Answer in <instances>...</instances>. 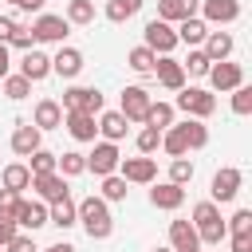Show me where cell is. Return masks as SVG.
<instances>
[{"label":"cell","mask_w":252,"mask_h":252,"mask_svg":"<svg viewBox=\"0 0 252 252\" xmlns=\"http://www.w3.org/2000/svg\"><path fill=\"white\" fill-rule=\"evenodd\" d=\"M146 47L154 51V55H169L173 47H177V32H173V24H165V20H150L146 24Z\"/></svg>","instance_id":"5b68a950"},{"label":"cell","mask_w":252,"mask_h":252,"mask_svg":"<svg viewBox=\"0 0 252 252\" xmlns=\"http://www.w3.org/2000/svg\"><path fill=\"white\" fill-rule=\"evenodd\" d=\"M8 67H12V59H8V43H0V79L8 75Z\"/></svg>","instance_id":"f907efd6"},{"label":"cell","mask_w":252,"mask_h":252,"mask_svg":"<svg viewBox=\"0 0 252 252\" xmlns=\"http://www.w3.org/2000/svg\"><path fill=\"white\" fill-rule=\"evenodd\" d=\"M118 169H122V177H126V181H134V185H146V181H154V177H158V161H154L150 154H142V158H122V161H118Z\"/></svg>","instance_id":"8fae6325"},{"label":"cell","mask_w":252,"mask_h":252,"mask_svg":"<svg viewBox=\"0 0 252 252\" xmlns=\"http://www.w3.org/2000/svg\"><path fill=\"white\" fill-rule=\"evenodd\" d=\"M63 126L75 142H94V134H98V122L87 110H63Z\"/></svg>","instance_id":"30bf717a"},{"label":"cell","mask_w":252,"mask_h":252,"mask_svg":"<svg viewBox=\"0 0 252 252\" xmlns=\"http://www.w3.org/2000/svg\"><path fill=\"white\" fill-rule=\"evenodd\" d=\"M51 71H55L59 79H75V75L83 71V51H75V47H59V55L51 59Z\"/></svg>","instance_id":"7402d4cb"},{"label":"cell","mask_w":252,"mask_h":252,"mask_svg":"<svg viewBox=\"0 0 252 252\" xmlns=\"http://www.w3.org/2000/svg\"><path fill=\"white\" fill-rule=\"evenodd\" d=\"M12 47H20V51H32V43H35V35H32V28H24V24H16V32H12V39H8Z\"/></svg>","instance_id":"ee69618b"},{"label":"cell","mask_w":252,"mask_h":252,"mask_svg":"<svg viewBox=\"0 0 252 252\" xmlns=\"http://www.w3.org/2000/svg\"><path fill=\"white\" fill-rule=\"evenodd\" d=\"M201 12H205V24H232L240 20V0H205Z\"/></svg>","instance_id":"e0dca14e"},{"label":"cell","mask_w":252,"mask_h":252,"mask_svg":"<svg viewBox=\"0 0 252 252\" xmlns=\"http://www.w3.org/2000/svg\"><path fill=\"white\" fill-rule=\"evenodd\" d=\"M12 236H16V220H8V217H0V248H4V244H8Z\"/></svg>","instance_id":"c3c4849f"},{"label":"cell","mask_w":252,"mask_h":252,"mask_svg":"<svg viewBox=\"0 0 252 252\" xmlns=\"http://www.w3.org/2000/svg\"><path fill=\"white\" fill-rule=\"evenodd\" d=\"M154 75H158V83L169 87V91H181V87H185V67H181L177 59H169V55L154 59Z\"/></svg>","instance_id":"9a60e30c"},{"label":"cell","mask_w":252,"mask_h":252,"mask_svg":"<svg viewBox=\"0 0 252 252\" xmlns=\"http://www.w3.org/2000/svg\"><path fill=\"white\" fill-rule=\"evenodd\" d=\"M47 0H16V8H24V12H39Z\"/></svg>","instance_id":"816d5d0a"},{"label":"cell","mask_w":252,"mask_h":252,"mask_svg":"<svg viewBox=\"0 0 252 252\" xmlns=\"http://www.w3.org/2000/svg\"><path fill=\"white\" fill-rule=\"evenodd\" d=\"M55 169H59L63 177H79V173H87V154L67 150V154H59V158H55Z\"/></svg>","instance_id":"4dcf8cb0"},{"label":"cell","mask_w":252,"mask_h":252,"mask_svg":"<svg viewBox=\"0 0 252 252\" xmlns=\"http://www.w3.org/2000/svg\"><path fill=\"white\" fill-rule=\"evenodd\" d=\"M232 110H236V114H252V87H248V83L232 87Z\"/></svg>","instance_id":"60d3db41"},{"label":"cell","mask_w":252,"mask_h":252,"mask_svg":"<svg viewBox=\"0 0 252 252\" xmlns=\"http://www.w3.org/2000/svg\"><path fill=\"white\" fill-rule=\"evenodd\" d=\"M161 150H165L169 158H185V154H189L181 126H165V130H161Z\"/></svg>","instance_id":"1f68e13d"},{"label":"cell","mask_w":252,"mask_h":252,"mask_svg":"<svg viewBox=\"0 0 252 252\" xmlns=\"http://www.w3.org/2000/svg\"><path fill=\"white\" fill-rule=\"evenodd\" d=\"M150 205L154 209H181L185 205V185H173V181H161L150 189Z\"/></svg>","instance_id":"2e32d148"},{"label":"cell","mask_w":252,"mask_h":252,"mask_svg":"<svg viewBox=\"0 0 252 252\" xmlns=\"http://www.w3.org/2000/svg\"><path fill=\"white\" fill-rule=\"evenodd\" d=\"M209 83H213V91H232V87H240V83H244V67H240V63L220 59V63H213V67H209Z\"/></svg>","instance_id":"7c38bea8"},{"label":"cell","mask_w":252,"mask_h":252,"mask_svg":"<svg viewBox=\"0 0 252 252\" xmlns=\"http://www.w3.org/2000/svg\"><path fill=\"white\" fill-rule=\"evenodd\" d=\"M201 43H205L201 51H205V55H209L213 63H220V59H228V55H232V47H236L228 32H209V35H205Z\"/></svg>","instance_id":"603a6c76"},{"label":"cell","mask_w":252,"mask_h":252,"mask_svg":"<svg viewBox=\"0 0 252 252\" xmlns=\"http://www.w3.org/2000/svg\"><path fill=\"white\" fill-rule=\"evenodd\" d=\"M177 126H181V134H185V146H189V150L209 146V126H205V118H185V122H177Z\"/></svg>","instance_id":"f1b7e54d"},{"label":"cell","mask_w":252,"mask_h":252,"mask_svg":"<svg viewBox=\"0 0 252 252\" xmlns=\"http://www.w3.org/2000/svg\"><path fill=\"white\" fill-rule=\"evenodd\" d=\"M28 189H35L43 201H59V197H67V177L55 169V173H32V185Z\"/></svg>","instance_id":"4fadbf2b"},{"label":"cell","mask_w":252,"mask_h":252,"mask_svg":"<svg viewBox=\"0 0 252 252\" xmlns=\"http://www.w3.org/2000/svg\"><path fill=\"white\" fill-rule=\"evenodd\" d=\"M47 224H55V228H71V224H79V217H75V201H71V197L51 201V209H47Z\"/></svg>","instance_id":"4316f807"},{"label":"cell","mask_w":252,"mask_h":252,"mask_svg":"<svg viewBox=\"0 0 252 252\" xmlns=\"http://www.w3.org/2000/svg\"><path fill=\"white\" fill-rule=\"evenodd\" d=\"M177 43H189V47H197L205 35H209V24L205 20H197V16H189V20H177Z\"/></svg>","instance_id":"d4e9b609"},{"label":"cell","mask_w":252,"mask_h":252,"mask_svg":"<svg viewBox=\"0 0 252 252\" xmlns=\"http://www.w3.org/2000/svg\"><path fill=\"white\" fill-rule=\"evenodd\" d=\"M12 220H16V228L35 232V228H43V224H47V209H43L39 201H24V197H20V205H16V213H12Z\"/></svg>","instance_id":"5bb4252c"},{"label":"cell","mask_w":252,"mask_h":252,"mask_svg":"<svg viewBox=\"0 0 252 252\" xmlns=\"http://www.w3.org/2000/svg\"><path fill=\"white\" fill-rule=\"evenodd\" d=\"M28 158H32V161H28V169H32V173H55V158H59V154H51V150H43V146H39V150H35V154H28Z\"/></svg>","instance_id":"8d00e7d4"},{"label":"cell","mask_w":252,"mask_h":252,"mask_svg":"<svg viewBox=\"0 0 252 252\" xmlns=\"http://www.w3.org/2000/svg\"><path fill=\"white\" fill-rule=\"evenodd\" d=\"M169 181L173 185H189L193 181V161L189 158H173L169 161Z\"/></svg>","instance_id":"74e56055"},{"label":"cell","mask_w":252,"mask_h":252,"mask_svg":"<svg viewBox=\"0 0 252 252\" xmlns=\"http://www.w3.org/2000/svg\"><path fill=\"white\" fill-rule=\"evenodd\" d=\"M189 224L197 228V236H201L205 244H220V240L228 236V228H224V220H220V209H217L213 201L193 205V220H189Z\"/></svg>","instance_id":"7a4b0ae2"},{"label":"cell","mask_w":252,"mask_h":252,"mask_svg":"<svg viewBox=\"0 0 252 252\" xmlns=\"http://www.w3.org/2000/svg\"><path fill=\"white\" fill-rule=\"evenodd\" d=\"M98 134H102V142H122L126 138V118L118 110H106L98 118Z\"/></svg>","instance_id":"83f0119b"},{"label":"cell","mask_w":252,"mask_h":252,"mask_svg":"<svg viewBox=\"0 0 252 252\" xmlns=\"http://www.w3.org/2000/svg\"><path fill=\"white\" fill-rule=\"evenodd\" d=\"M154 59H158V55H154L146 43H142V47H130V55H126L130 71H138V75H150V71H154Z\"/></svg>","instance_id":"d6a6232c"},{"label":"cell","mask_w":252,"mask_h":252,"mask_svg":"<svg viewBox=\"0 0 252 252\" xmlns=\"http://www.w3.org/2000/svg\"><path fill=\"white\" fill-rule=\"evenodd\" d=\"M75 217L83 220V228H87V236L91 240H106L110 232H114V220H110V209H106V201L102 197H83L79 205H75Z\"/></svg>","instance_id":"6da1fadb"},{"label":"cell","mask_w":252,"mask_h":252,"mask_svg":"<svg viewBox=\"0 0 252 252\" xmlns=\"http://www.w3.org/2000/svg\"><path fill=\"white\" fill-rule=\"evenodd\" d=\"M102 201H126V177L106 173L102 177Z\"/></svg>","instance_id":"f35d334b"},{"label":"cell","mask_w":252,"mask_h":252,"mask_svg":"<svg viewBox=\"0 0 252 252\" xmlns=\"http://www.w3.org/2000/svg\"><path fill=\"white\" fill-rule=\"evenodd\" d=\"M4 94H8L12 102H20V98L32 94V83H28L24 75H4Z\"/></svg>","instance_id":"d590c367"},{"label":"cell","mask_w":252,"mask_h":252,"mask_svg":"<svg viewBox=\"0 0 252 252\" xmlns=\"http://www.w3.org/2000/svg\"><path fill=\"white\" fill-rule=\"evenodd\" d=\"M193 12H197V0H158V20H165V24L189 20Z\"/></svg>","instance_id":"cb8c5ba5"},{"label":"cell","mask_w":252,"mask_h":252,"mask_svg":"<svg viewBox=\"0 0 252 252\" xmlns=\"http://www.w3.org/2000/svg\"><path fill=\"white\" fill-rule=\"evenodd\" d=\"M228 252H252V232H232Z\"/></svg>","instance_id":"7dc6e473"},{"label":"cell","mask_w":252,"mask_h":252,"mask_svg":"<svg viewBox=\"0 0 252 252\" xmlns=\"http://www.w3.org/2000/svg\"><path fill=\"white\" fill-rule=\"evenodd\" d=\"M154 252H173V248H154Z\"/></svg>","instance_id":"db71d44e"},{"label":"cell","mask_w":252,"mask_h":252,"mask_svg":"<svg viewBox=\"0 0 252 252\" xmlns=\"http://www.w3.org/2000/svg\"><path fill=\"white\" fill-rule=\"evenodd\" d=\"M43 252H75L71 244H51V248H43Z\"/></svg>","instance_id":"f5cc1de1"},{"label":"cell","mask_w":252,"mask_h":252,"mask_svg":"<svg viewBox=\"0 0 252 252\" xmlns=\"http://www.w3.org/2000/svg\"><path fill=\"white\" fill-rule=\"evenodd\" d=\"M169 244H173V252H193V248H201V236L189 220H169Z\"/></svg>","instance_id":"d6986e66"},{"label":"cell","mask_w":252,"mask_h":252,"mask_svg":"<svg viewBox=\"0 0 252 252\" xmlns=\"http://www.w3.org/2000/svg\"><path fill=\"white\" fill-rule=\"evenodd\" d=\"M16 205H20V193H12V189H0V217H8V220H12Z\"/></svg>","instance_id":"f6af8a7d"},{"label":"cell","mask_w":252,"mask_h":252,"mask_svg":"<svg viewBox=\"0 0 252 252\" xmlns=\"http://www.w3.org/2000/svg\"><path fill=\"white\" fill-rule=\"evenodd\" d=\"M146 126H158V130L173 126V106H169V102H150V110H146Z\"/></svg>","instance_id":"836d02e7"},{"label":"cell","mask_w":252,"mask_h":252,"mask_svg":"<svg viewBox=\"0 0 252 252\" xmlns=\"http://www.w3.org/2000/svg\"><path fill=\"white\" fill-rule=\"evenodd\" d=\"M177 110H185V118H209L217 110V98L201 87H181L177 94Z\"/></svg>","instance_id":"3957f363"},{"label":"cell","mask_w":252,"mask_h":252,"mask_svg":"<svg viewBox=\"0 0 252 252\" xmlns=\"http://www.w3.org/2000/svg\"><path fill=\"white\" fill-rule=\"evenodd\" d=\"M12 32H16V20H12V16H0V43H8Z\"/></svg>","instance_id":"681fc988"},{"label":"cell","mask_w":252,"mask_h":252,"mask_svg":"<svg viewBox=\"0 0 252 252\" xmlns=\"http://www.w3.org/2000/svg\"><path fill=\"white\" fill-rule=\"evenodd\" d=\"M240 181H244V173H240L236 165H224V169H217V173H213V185H209L213 201H232V197L240 193Z\"/></svg>","instance_id":"9c48e42d"},{"label":"cell","mask_w":252,"mask_h":252,"mask_svg":"<svg viewBox=\"0 0 252 252\" xmlns=\"http://www.w3.org/2000/svg\"><path fill=\"white\" fill-rule=\"evenodd\" d=\"M20 75L28 79V83H39V79H47L51 75V55H43V51H28L24 55V63H20Z\"/></svg>","instance_id":"ffe728a7"},{"label":"cell","mask_w":252,"mask_h":252,"mask_svg":"<svg viewBox=\"0 0 252 252\" xmlns=\"http://www.w3.org/2000/svg\"><path fill=\"white\" fill-rule=\"evenodd\" d=\"M181 67H189V75H209V67H213V59H209V55H205L201 47H193V51H189V59H185Z\"/></svg>","instance_id":"ab89813d"},{"label":"cell","mask_w":252,"mask_h":252,"mask_svg":"<svg viewBox=\"0 0 252 252\" xmlns=\"http://www.w3.org/2000/svg\"><path fill=\"white\" fill-rule=\"evenodd\" d=\"M158 146H161V130H158V126H146V130L138 134V150H142V154H154Z\"/></svg>","instance_id":"b9f144b4"},{"label":"cell","mask_w":252,"mask_h":252,"mask_svg":"<svg viewBox=\"0 0 252 252\" xmlns=\"http://www.w3.org/2000/svg\"><path fill=\"white\" fill-rule=\"evenodd\" d=\"M142 4H146V0H106V20H110V24H126L130 16L142 12Z\"/></svg>","instance_id":"f546056e"},{"label":"cell","mask_w":252,"mask_h":252,"mask_svg":"<svg viewBox=\"0 0 252 252\" xmlns=\"http://www.w3.org/2000/svg\"><path fill=\"white\" fill-rule=\"evenodd\" d=\"M8 4H16V0H8Z\"/></svg>","instance_id":"11a10c76"},{"label":"cell","mask_w":252,"mask_h":252,"mask_svg":"<svg viewBox=\"0 0 252 252\" xmlns=\"http://www.w3.org/2000/svg\"><path fill=\"white\" fill-rule=\"evenodd\" d=\"M39 142H43V130H39V126H32V122H24V126H16V130H12V150H16L20 158L35 154V150H39Z\"/></svg>","instance_id":"ac0fdd59"},{"label":"cell","mask_w":252,"mask_h":252,"mask_svg":"<svg viewBox=\"0 0 252 252\" xmlns=\"http://www.w3.org/2000/svg\"><path fill=\"white\" fill-rule=\"evenodd\" d=\"M224 228H228V232H252V209H236Z\"/></svg>","instance_id":"7bdbcfd3"},{"label":"cell","mask_w":252,"mask_h":252,"mask_svg":"<svg viewBox=\"0 0 252 252\" xmlns=\"http://www.w3.org/2000/svg\"><path fill=\"white\" fill-rule=\"evenodd\" d=\"M150 102H154V98H150L146 87H126V91H122V110H118V114H122L126 122H146Z\"/></svg>","instance_id":"ba28073f"},{"label":"cell","mask_w":252,"mask_h":252,"mask_svg":"<svg viewBox=\"0 0 252 252\" xmlns=\"http://www.w3.org/2000/svg\"><path fill=\"white\" fill-rule=\"evenodd\" d=\"M193 252H197V248H193Z\"/></svg>","instance_id":"9f6ffc18"},{"label":"cell","mask_w":252,"mask_h":252,"mask_svg":"<svg viewBox=\"0 0 252 252\" xmlns=\"http://www.w3.org/2000/svg\"><path fill=\"white\" fill-rule=\"evenodd\" d=\"M63 110L98 114V110H102V94H98L94 87H67V91H63Z\"/></svg>","instance_id":"52a82bcc"},{"label":"cell","mask_w":252,"mask_h":252,"mask_svg":"<svg viewBox=\"0 0 252 252\" xmlns=\"http://www.w3.org/2000/svg\"><path fill=\"white\" fill-rule=\"evenodd\" d=\"M32 126H39V130H59V126H63V106H59L55 98H39Z\"/></svg>","instance_id":"44dd1931"},{"label":"cell","mask_w":252,"mask_h":252,"mask_svg":"<svg viewBox=\"0 0 252 252\" xmlns=\"http://www.w3.org/2000/svg\"><path fill=\"white\" fill-rule=\"evenodd\" d=\"M32 185V169L24 165V161H12V165H4V173H0V189H12V193H20V189H28Z\"/></svg>","instance_id":"484cf974"},{"label":"cell","mask_w":252,"mask_h":252,"mask_svg":"<svg viewBox=\"0 0 252 252\" xmlns=\"http://www.w3.org/2000/svg\"><path fill=\"white\" fill-rule=\"evenodd\" d=\"M118 161H122V154H118V142H98V146L87 154V169H91L94 177H106V173H114V169H118Z\"/></svg>","instance_id":"8992f818"},{"label":"cell","mask_w":252,"mask_h":252,"mask_svg":"<svg viewBox=\"0 0 252 252\" xmlns=\"http://www.w3.org/2000/svg\"><path fill=\"white\" fill-rule=\"evenodd\" d=\"M67 32H71V24H67L63 16H51V12H39V16H35V24H32L35 43H63V39H67Z\"/></svg>","instance_id":"277c9868"},{"label":"cell","mask_w":252,"mask_h":252,"mask_svg":"<svg viewBox=\"0 0 252 252\" xmlns=\"http://www.w3.org/2000/svg\"><path fill=\"white\" fill-rule=\"evenodd\" d=\"M4 248H8V252H39V248H35V240H32V236H20V232H16Z\"/></svg>","instance_id":"bcb514c9"},{"label":"cell","mask_w":252,"mask_h":252,"mask_svg":"<svg viewBox=\"0 0 252 252\" xmlns=\"http://www.w3.org/2000/svg\"><path fill=\"white\" fill-rule=\"evenodd\" d=\"M63 20H67V24H91V20H94V4H91V0H71Z\"/></svg>","instance_id":"e575fe53"}]
</instances>
